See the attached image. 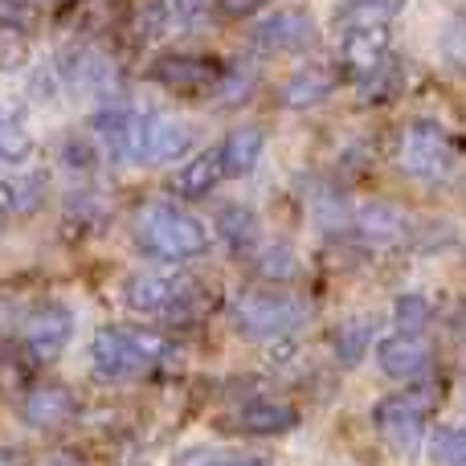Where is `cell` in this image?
<instances>
[{"label": "cell", "instance_id": "6da1fadb", "mask_svg": "<svg viewBox=\"0 0 466 466\" xmlns=\"http://www.w3.org/2000/svg\"><path fill=\"white\" fill-rule=\"evenodd\" d=\"M136 246L156 262H193L213 249V233L197 213L172 201H147L131 221Z\"/></svg>", "mask_w": 466, "mask_h": 466}, {"label": "cell", "instance_id": "7a4b0ae2", "mask_svg": "<svg viewBox=\"0 0 466 466\" xmlns=\"http://www.w3.org/2000/svg\"><path fill=\"white\" fill-rule=\"evenodd\" d=\"M90 372L98 380H139L168 356V344L152 331H136V328H98L90 339Z\"/></svg>", "mask_w": 466, "mask_h": 466}, {"label": "cell", "instance_id": "3957f363", "mask_svg": "<svg viewBox=\"0 0 466 466\" xmlns=\"http://www.w3.org/2000/svg\"><path fill=\"white\" fill-rule=\"evenodd\" d=\"M229 319L246 339H282L311 323V303L295 290H241L229 303Z\"/></svg>", "mask_w": 466, "mask_h": 466}, {"label": "cell", "instance_id": "277c9868", "mask_svg": "<svg viewBox=\"0 0 466 466\" xmlns=\"http://www.w3.org/2000/svg\"><path fill=\"white\" fill-rule=\"evenodd\" d=\"M397 164H401L405 177L413 180H446L459 168V147L446 136V127L430 119H410L397 136Z\"/></svg>", "mask_w": 466, "mask_h": 466}, {"label": "cell", "instance_id": "5b68a950", "mask_svg": "<svg viewBox=\"0 0 466 466\" xmlns=\"http://www.w3.org/2000/svg\"><path fill=\"white\" fill-rule=\"evenodd\" d=\"M434 410V389L413 385L401 393H389L385 401L372 405V421H377L380 438L393 446L397 454H413L426 434V418Z\"/></svg>", "mask_w": 466, "mask_h": 466}, {"label": "cell", "instance_id": "8992f818", "mask_svg": "<svg viewBox=\"0 0 466 466\" xmlns=\"http://www.w3.org/2000/svg\"><path fill=\"white\" fill-rule=\"evenodd\" d=\"M193 299V282L168 270H139L123 279V307L136 315H172Z\"/></svg>", "mask_w": 466, "mask_h": 466}, {"label": "cell", "instance_id": "52a82bcc", "mask_svg": "<svg viewBox=\"0 0 466 466\" xmlns=\"http://www.w3.org/2000/svg\"><path fill=\"white\" fill-rule=\"evenodd\" d=\"M249 46L258 54H303L315 46V16L303 5L279 8L249 29Z\"/></svg>", "mask_w": 466, "mask_h": 466}, {"label": "cell", "instance_id": "ba28073f", "mask_svg": "<svg viewBox=\"0 0 466 466\" xmlns=\"http://www.w3.org/2000/svg\"><path fill=\"white\" fill-rule=\"evenodd\" d=\"M147 78L156 86L172 90V95H205V90L218 86L221 66L201 54H160L147 66Z\"/></svg>", "mask_w": 466, "mask_h": 466}, {"label": "cell", "instance_id": "9c48e42d", "mask_svg": "<svg viewBox=\"0 0 466 466\" xmlns=\"http://www.w3.org/2000/svg\"><path fill=\"white\" fill-rule=\"evenodd\" d=\"M139 127H144V115L131 111V106H119V103L95 111V119H90V131H95L98 152H103L106 160H115V164H131V160H136Z\"/></svg>", "mask_w": 466, "mask_h": 466}, {"label": "cell", "instance_id": "30bf717a", "mask_svg": "<svg viewBox=\"0 0 466 466\" xmlns=\"http://www.w3.org/2000/svg\"><path fill=\"white\" fill-rule=\"evenodd\" d=\"M389 49H393L389 25H344L339 33V66L356 78H369L372 70H380L389 62Z\"/></svg>", "mask_w": 466, "mask_h": 466}, {"label": "cell", "instance_id": "8fae6325", "mask_svg": "<svg viewBox=\"0 0 466 466\" xmlns=\"http://www.w3.org/2000/svg\"><path fill=\"white\" fill-rule=\"evenodd\" d=\"M197 147V131L180 119L168 115H144V127H139V164H168V160H185Z\"/></svg>", "mask_w": 466, "mask_h": 466}, {"label": "cell", "instance_id": "7c38bea8", "mask_svg": "<svg viewBox=\"0 0 466 466\" xmlns=\"http://www.w3.org/2000/svg\"><path fill=\"white\" fill-rule=\"evenodd\" d=\"M74 339V311L66 303H41L37 311L25 319V348L37 360H54L70 348Z\"/></svg>", "mask_w": 466, "mask_h": 466}, {"label": "cell", "instance_id": "4fadbf2b", "mask_svg": "<svg viewBox=\"0 0 466 466\" xmlns=\"http://www.w3.org/2000/svg\"><path fill=\"white\" fill-rule=\"evenodd\" d=\"M372 352H377V364L385 377L393 380H413L421 377V372L430 369V348L421 336H405V331H393V336H385L380 344H372Z\"/></svg>", "mask_w": 466, "mask_h": 466}, {"label": "cell", "instance_id": "5bb4252c", "mask_svg": "<svg viewBox=\"0 0 466 466\" xmlns=\"http://www.w3.org/2000/svg\"><path fill=\"white\" fill-rule=\"evenodd\" d=\"M352 226L372 246H397V241H405L413 233V218L393 201H369L352 213Z\"/></svg>", "mask_w": 466, "mask_h": 466}, {"label": "cell", "instance_id": "9a60e30c", "mask_svg": "<svg viewBox=\"0 0 466 466\" xmlns=\"http://www.w3.org/2000/svg\"><path fill=\"white\" fill-rule=\"evenodd\" d=\"M78 401L66 385H33L21 401V418L33 430H62L66 421H74Z\"/></svg>", "mask_w": 466, "mask_h": 466}, {"label": "cell", "instance_id": "2e32d148", "mask_svg": "<svg viewBox=\"0 0 466 466\" xmlns=\"http://www.w3.org/2000/svg\"><path fill=\"white\" fill-rule=\"evenodd\" d=\"M57 78L62 86L82 90V95H111L115 90V66L111 57H103L98 49H78L57 66Z\"/></svg>", "mask_w": 466, "mask_h": 466}, {"label": "cell", "instance_id": "e0dca14e", "mask_svg": "<svg viewBox=\"0 0 466 466\" xmlns=\"http://www.w3.org/2000/svg\"><path fill=\"white\" fill-rule=\"evenodd\" d=\"M226 180V168H221V152L218 147H205V152L188 156L185 164H180L177 172H172V193L177 197H188V201H201V197H209L213 188Z\"/></svg>", "mask_w": 466, "mask_h": 466}, {"label": "cell", "instance_id": "ac0fdd59", "mask_svg": "<svg viewBox=\"0 0 466 466\" xmlns=\"http://www.w3.org/2000/svg\"><path fill=\"white\" fill-rule=\"evenodd\" d=\"M331 90H336V74H331L328 66L323 62L303 66V70H295L279 86V106L282 111H311V106L323 103Z\"/></svg>", "mask_w": 466, "mask_h": 466}, {"label": "cell", "instance_id": "d6986e66", "mask_svg": "<svg viewBox=\"0 0 466 466\" xmlns=\"http://www.w3.org/2000/svg\"><path fill=\"white\" fill-rule=\"evenodd\" d=\"M295 426H299V413L282 401H266V397L246 401L238 413H233V430H238V434H249V438H279Z\"/></svg>", "mask_w": 466, "mask_h": 466}, {"label": "cell", "instance_id": "ffe728a7", "mask_svg": "<svg viewBox=\"0 0 466 466\" xmlns=\"http://www.w3.org/2000/svg\"><path fill=\"white\" fill-rule=\"evenodd\" d=\"M221 152V168H226V177H249V172L258 168V160H262L266 152V131L258 127V123H238V127L226 131V139L218 144Z\"/></svg>", "mask_w": 466, "mask_h": 466}, {"label": "cell", "instance_id": "44dd1931", "mask_svg": "<svg viewBox=\"0 0 466 466\" xmlns=\"http://www.w3.org/2000/svg\"><path fill=\"white\" fill-rule=\"evenodd\" d=\"M46 205V180L37 172L0 177V218H33Z\"/></svg>", "mask_w": 466, "mask_h": 466}, {"label": "cell", "instance_id": "7402d4cb", "mask_svg": "<svg viewBox=\"0 0 466 466\" xmlns=\"http://www.w3.org/2000/svg\"><path fill=\"white\" fill-rule=\"evenodd\" d=\"M328 344H331V356H336L344 369H356V364L372 352V344H377V328H372V319H364V315H352V319H339L336 328H331Z\"/></svg>", "mask_w": 466, "mask_h": 466}, {"label": "cell", "instance_id": "603a6c76", "mask_svg": "<svg viewBox=\"0 0 466 466\" xmlns=\"http://www.w3.org/2000/svg\"><path fill=\"white\" fill-rule=\"evenodd\" d=\"M218 238L226 241L233 254H254L258 249V213L249 205H221L218 209Z\"/></svg>", "mask_w": 466, "mask_h": 466}, {"label": "cell", "instance_id": "cb8c5ba5", "mask_svg": "<svg viewBox=\"0 0 466 466\" xmlns=\"http://www.w3.org/2000/svg\"><path fill=\"white\" fill-rule=\"evenodd\" d=\"M254 274L274 282V287H287V282H295L303 274V262H299V254L290 246H262L254 249Z\"/></svg>", "mask_w": 466, "mask_h": 466}, {"label": "cell", "instance_id": "d4e9b609", "mask_svg": "<svg viewBox=\"0 0 466 466\" xmlns=\"http://www.w3.org/2000/svg\"><path fill=\"white\" fill-rule=\"evenodd\" d=\"M33 152H37V144H33L29 127H25L16 115L0 111V164H8V168H25V164L33 160Z\"/></svg>", "mask_w": 466, "mask_h": 466}, {"label": "cell", "instance_id": "484cf974", "mask_svg": "<svg viewBox=\"0 0 466 466\" xmlns=\"http://www.w3.org/2000/svg\"><path fill=\"white\" fill-rule=\"evenodd\" d=\"M410 0H344L339 25H389Z\"/></svg>", "mask_w": 466, "mask_h": 466}, {"label": "cell", "instance_id": "4316f807", "mask_svg": "<svg viewBox=\"0 0 466 466\" xmlns=\"http://www.w3.org/2000/svg\"><path fill=\"white\" fill-rule=\"evenodd\" d=\"M430 462L434 466H466V430L462 426H442L430 434Z\"/></svg>", "mask_w": 466, "mask_h": 466}, {"label": "cell", "instance_id": "83f0119b", "mask_svg": "<svg viewBox=\"0 0 466 466\" xmlns=\"http://www.w3.org/2000/svg\"><path fill=\"white\" fill-rule=\"evenodd\" d=\"M172 466H274L262 454H226V451H209V446H193V451L177 454Z\"/></svg>", "mask_w": 466, "mask_h": 466}, {"label": "cell", "instance_id": "f1b7e54d", "mask_svg": "<svg viewBox=\"0 0 466 466\" xmlns=\"http://www.w3.org/2000/svg\"><path fill=\"white\" fill-rule=\"evenodd\" d=\"M393 323H397V331H405V336H421L426 331V323H430V299L426 295H397V303H393Z\"/></svg>", "mask_w": 466, "mask_h": 466}, {"label": "cell", "instance_id": "f546056e", "mask_svg": "<svg viewBox=\"0 0 466 466\" xmlns=\"http://www.w3.org/2000/svg\"><path fill=\"white\" fill-rule=\"evenodd\" d=\"M254 82H258V74L249 70V66H233V70H221L213 95H218L221 106H238V103H246V98L254 95Z\"/></svg>", "mask_w": 466, "mask_h": 466}, {"label": "cell", "instance_id": "4dcf8cb0", "mask_svg": "<svg viewBox=\"0 0 466 466\" xmlns=\"http://www.w3.org/2000/svg\"><path fill=\"white\" fill-rule=\"evenodd\" d=\"M29 25V5L25 0H0V29H25Z\"/></svg>", "mask_w": 466, "mask_h": 466}, {"label": "cell", "instance_id": "1f68e13d", "mask_svg": "<svg viewBox=\"0 0 466 466\" xmlns=\"http://www.w3.org/2000/svg\"><path fill=\"white\" fill-rule=\"evenodd\" d=\"M213 5H218L221 16H229V21H246V16L262 13L266 0H213Z\"/></svg>", "mask_w": 466, "mask_h": 466}, {"label": "cell", "instance_id": "d6a6232c", "mask_svg": "<svg viewBox=\"0 0 466 466\" xmlns=\"http://www.w3.org/2000/svg\"><path fill=\"white\" fill-rule=\"evenodd\" d=\"M66 164H74V168H95V147L90 144H66Z\"/></svg>", "mask_w": 466, "mask_h": 466}, {"label": "cell", "instance_id": "836d02e7", "mask_svg": "<svg viewBox=\"0 0 466 466\" xmlns=\"http://www.w3.org/2000/svg\"><path fill=\"white\" fill-rule=\"evenodd\" d=\"M209 5H213V0H177V8H180V13H185V16L201 13V8H209Z\"/></svg>", "mask_w": 466, "mask_h": 466}, {"label": "cell", "instance_id": "e575fe53", "mask_svg": "<svg viewBox=\"0 0 466 466\" xmlns=\"http://www.w3.org/2000/svg\"><path fill=\"white\" fill-rule=\"evenodd\" d=\"M454 331H459V336L466 339V303L459 307V315H454Z\"/></svg>", "mask_w": 466, "mask_h": 466}, {"label": "cell", "instance_id": "d590c367", "mask_svg": "<svg viewBox=\"0 0 466 466\" xmlns=\"http://www.w3.org/2000/svg\"><path fill=\"white\" fill-rule=\"evenodd\" d=\"M25 5H29V0H25Z\"/></svg>", "mask_w": 466, "mask_h": 466}]
</instances>
